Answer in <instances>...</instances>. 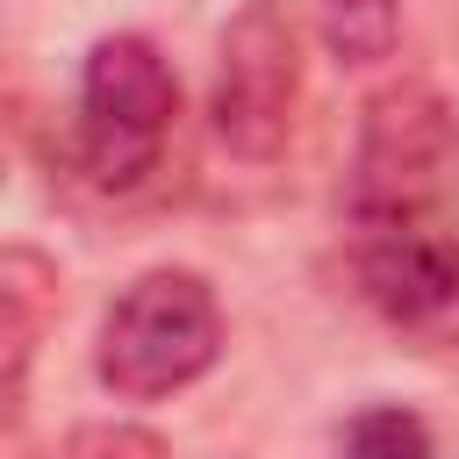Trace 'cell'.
<instances>
[{
  "mask_svg": "<svg viewBox=\"0 0 459 459\" xmlns=\"http://www.w3.org/2000/svg\"><path fill=\"white\" fill-rule=\"evenodd\" d=\"M172 122H179V72L172 57L122 29V36H100L79 65V100H72V165L86 186L100 194H136L165 143H172Z\"/></svg>",
  "mask_w": 459,
  "mask_h": 459,
  "instance_id": "obj_1",
  "label": "cell"
},
{
  "mask_svg": "<svg viewBox=\"0 0 459 459\" xmlns=\"http://www.w3.org/2000/svg\"><path fill=\"white\" fill-rule=\"evenodd\" d=\"M215 359H222V301L194 265L136 273L108 301L93 344V373L115 402H165L194 387Z\"/></svg>",
  "mask_w": 459,
  "mask_h": 459,
  "instance_id": "obj_2",
  "label": "cell"
},
{
  "mask_svg": "<svg viewBox=\"0 0 459 459\" xmlns=\"http://www.w3.org/2000/svg\"><path fill=\"white\" fill-rule=\"evenodd\" d=\"M459 151L452 100L430 79H394L359 108L351 136V172H344V215L359 230H402L430 222V201L445 194Z\"/></svg>",
  "mask_w": 459,
  "mask_h": 459,
  "instance_id": "obj_3",
  "label": "cell"
},
{
  "mask_svg": "<svg viewBox=\"0 0 459 459\" xmlns=\"http://www.w3.org/2000/svg\"><path fill=\"white\" fill-rule=\"evenodd\" d=\"M301 115V29L287 0H244L222 22L215 79H208V129L237 165H273Z\"/></svg>",
  "mask_w": 459,
  "mask_h": 459,
  "instance_id": "obj_4",
  "label": "cell"
},
{
  "mask_svg": "<svg viewBox=\"0 0 459 459\" xmlns=\"http://www.w3.org/2000/svg\"><path fill=\"white\" fill-rule=\"evenodd\" d=\"M359 287L387 323H437L459 301V237L437 222L359 230Z\"/></svg>",
  "mask_w": 459,
  "mask_h": 459,
  "instance_id": "obj_5",
  "label": "cell"
},
{
  "mask_svg": "<svg viewBox=\"0 0 459 459\" xmlns=\"http://www.w3.org/2000/svg\"><path fill=\"white\" fill-rule=\"evenodd\" d=\"M57 323V265L29 244L0 251V373H7V423L29 409V366L43 330Z\"/></svg>",
  "mask_w": 459,
  "mask_h": 459,
  "instance_id": "obj_6",
  "label": "cell"
},
{
  "mask_svg": "<svg viewBox=\"0 0 459 459\" xmlns=\"http://www.w3.org/2000/svg\"><path fill=\"white\" fill-rule=\"evenodd\" d=\"M316 36L337 65H380L402 43V0H316Z\"/></svg>",
  "mask_w": 459,
  "mask_h": 459,
  "instance_id": "obj_7",
  "label": "cell"
},
{
  "mask_svg": "<svg viewBox=\"0 0 459 459\" xmlns=\"http://www.w3.org/2000/svg\"><path fill=\"white\" fill-rule=\"evenodd\" d=\"M344 459H437L430 423L402 402H373L344 423Z\"/></svg>",
  "mask_w": 459,
  "mask_h": 459,
  "instance_id": "obj_8",
  "label": "cell"
},
{
  "mask_svg": "<svg viewBox=\"0 0 459 459\" xmlns=\"http://www.w3.org/2000/svg\"><path fill=\"white\" fill-rule=\"evenodd\" d=\"M65 459H165V437H151L136 423H86V430H72Z\"/></svg>",
  "mask_w": 459,
  "mask_h": 459,
  "instance_id": "obj_9",
  "label": "cell"
}]
</instances>
